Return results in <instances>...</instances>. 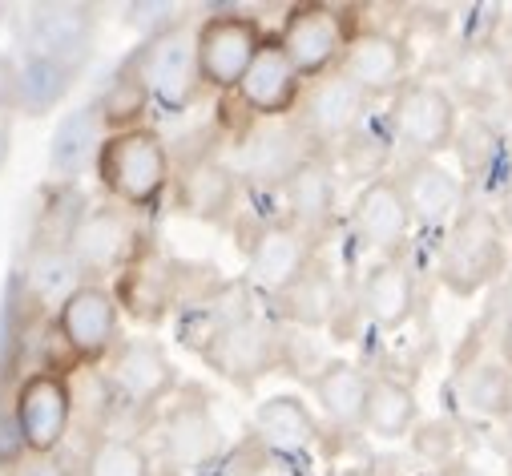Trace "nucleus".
Masks as SVG:
<instances>
[{
    "label": "nucleus",
    "instance_id": "nucleus-1",
    "mask_svg": "<svg viewBox=\"0 0 512 476\" xmlns=\"http://www.w3.org/2000/svg\"><path fill=\"white\" fill-rule=\"evenodd\" d=\"M101 190L125 210H150L170 186V150L158 130H121L101 142L93 166Z\"/></svg>",
    "mask_w": 512,
    "mask_h": 476
},
{
    "label": "nucleus",
    "instance_id": "nucleus-2",
    "mask_svg": "<svg viewBox=\"0 0 512 476\" xmlns=\"http://www.w3.org/2000/svg\"><path fill=\"white\" fill-rule=\"evenodd\" d=\"M504 267H508V247H504L500 218L484 206H464V214L452 222L440 247V263H436L440 283L452 295L468 299L488 283H496Z\"/></svg>",
    "mask_w": 512,
    "mask_h": 476
},
{
    "label": "nucleus",
    "instance_id": "nucleus-3",
    "mask_svg": "<svg viewBox=\"0 0 512 476\" xmlns=\"http://www.w3.org/2000/svg\"><path fill=\"white\" fill-rule=\"evenodd\" d=\"M315 158V142L311 134L279 117V122H254L250 130H242L238 150H234V174L242 178V186L254 190H287V182Z\"/></svg>",
    "mask_w": 512,
    "mask_h": 476
},
{
    "label": "nucleus",
    "instance_id": "nucleus-4",
    "mask_svg": "<svg viewBox=\"0 0 512 476\" xmlns=\"http://www.w3.org/2000/svg\"><path fill=\"white\" fill-rule=\"evenodd\" d=\"M202 360L230 384L250 388L259 376H267L271 368L283 364V331L259 315V311H242L234 323H226L202 351Z\"/></svg>",
    "mask_w": 512,
    "mask_h": 476
},
{
    "label": "nucleus",
    "instance_id": "nucleus-5",
    "mask_svg": "<svg viewBox=\"0 0 512 476\" xmlns=\"http://www.w3.org/2000/svg\"><path fill=\"white\" fill-rule=\"evenodd\" d=\"M263 45L267 41H263V29H259V21H254V17H242V13L206 17L202 29L194 33L202 89L234 93Z\"/></svg>",
    "mask_w": 512,
    "mask_h": 476
},
{
    "label": "nucleus",
    "instance_id": "nucleus-6",
    "mask_svg": "<svg viewBox=\"0 0 512 476\" xmlns=\"http://www.w3.org/2000/svg\"><path fill=\"white\" fill-rule=\"evenodd\" d=\"M146 89L154 101H162L170 113H182L186 105H194V97L202 93V73H198V49H194V33H186L182 25H166L158 29L134 57Z\"/></svg>",
    "mask_w": 512,
    "mask_h": 476
},
{
    "label": "nucleus",
    "instance_id": "nucleus-7",
    "mask_svg": "<svg viewBox=\"0 0 512 476\" xmlns=\"http://www.w3.org/2000/svg\"><path fill=\"white\" fill-rule=\"evenodd\" d=\"M17 436L29 456H53L73 424V388L61 372H33L13 396Z\"/></svg>",
    "mask_w": 512,
    "mask_h": 476
},
{
    "label": "nucleus",
    "instance_id": "nucleus-8",
    "mask_svg": "<svg viewBox=\"0 0 512 476\" xmlns=\"http://www.w3.org/2000/svg\"><path fill=\"white\" fill-rule=\"evenodd\" d=\"M121 315H117V299L109 287L101 283H81L61 307H57V335L65 343V351L81 364H101L117 351V331Z\"/></svg>",
    "mask_w": 512,
    "mask_h": 476
},
{
    "label": "nucleus",
    "instance_id": "nucleus-9",
    "mask_svg": "<svg viewBox=\"0 0 512 476\" xmlns=\"http://www.w3.org/2000/svg\"><path fill=\"white\" fill-rule=\"evenodd\" d=\"M275 41L283 45L287 61L303 81H319L339 69L351 37L343 29V17L331 5H299L287 13Z\"/></svg>",
    "mask_w": 512,
    "mask_h": 476
},
{
    "label": "nucleus",
    "instance_id": "nucleus-10",
    "mask_svg": "<svg viewBox=\"0 0 512 476\" xmlns=\"http://www.w3.org/2000/svg\"><path fill=\"white\" fill-rule=\"evenodd\" d=\"M142 247V234L125 206H89L69 238V255L81 275H121Z\"/></svg>",
    "mask_w": 512,
    "mask_h": 476
},
{
    "label": "nucleus",
    "instance_id": "nucleus-11",
    "mask_svg": "<svg viewBox=\"0 0 512 476\" xmlns=\"http://www.w3.org/2000/svg\"><path fill=\"white\" fill-rule=\"evenodd\" d=\"M109 392L125 404V408H134V412H154L170 388H174V364H170V355L162 351L158 339H121L117 351L109 355Z\"/></svg>",
    "mask_w": 512,
    "mask_h": 476
},
{
    "label": "nucleus",
    "instance_id": "nucleus-12",
    "mask_svg": "<svg viewBox=\"0 0 512 476\" xmlns=\"http://www.w3.org/2000/svg\"><path fill=\"white\" fill-rule=\"evenodd\" d=\"M396 138L412 158H436L456 138V101L436 81L404 85L396 97Z\"/></svg>",
    "mask_w": 512,
    "mask_h": 476
},
{
    "label": "nucleus",
    "instance_id": "nucleus-13",
    "mask_svg": "<svg viewBox=\"0 0 512 476\" xmlns=\"http://www.w3.org/2000/svg\"><path fill=\"white\" fill-rule=\"evenodd\" d=\"M178 263L166 259L158 251V243L142 238V247L134 251V259L125 263V271L117 275V291L113 299L130 311L138 323H162L170 315V307H178Z\"/></svg>",
    "mask_w": 512,
    "mask_h": 476
},
{
    "label": "nucleus",
    "instance_id": "nucleus-14",
    "mask_svg": "<svg viewBox=\"0 0 512 476\" xmlns=\"http://www.w3.org/2000/svg\"><path fill=\"white\" fill-rule=\"evenodd\" d=\"M311 267H315V238L295 230L291 222L263 226L259 234H254L246 271H250V283L263 295L283 299Z\"/></svg>",
    "mask_w": 512,
    "mask_h": 476
},
{
    "label": "nucleus",
    "instance_id": "nucleus-15",
    "mask_svg": "<svg viewBox=\"0 0 512 476\" xmlns=\"http://www.w3.org/2000/svg\"><path fill=\"white\" fill-rule=\"evenodd\" d=\"M158 452L174 472H194L206 468L210 460H218L222 452V428L206 404V396H190L178 400L158 432Z\"/></svg>",
    "mask_w": 512,
    "mask_h": 476
},
{
    "label": "nucleus",
    "instance_id": "nucleus-16",
    "mask_svg": "<svg viewBox=\"0 0 512 476\" xmlns=\"http://www.w3.org/2000/svg\"><path fill=\"white\" fill-rule=\"evenodd\" d=\"M234 97L246 113L259 117V122H279V117H287L303 101V77L287 61L283 45L267 41L259 49V57H254V65L246 69L242 85L234 89Z\"/></svg>",
    "mask_w": 512,
    "mask_h": 476
},
{
    "label": "nucleus",
    "instance_id": "nucleus-17",
    "mask_svg": "<svg viewBox=\"0 0 512 476\" xmlns=\"http://www.w3.org/2000/svg\"><path fill=\"white\" fill-rule=\"evenodd\" d=\"M351 226L367 251L396 255L408 243V230H412V210L404 202L400 182L396 178H371L351 206Z\"/></svg>",
    "mask_w": 512,
    "mask_h": 476
},
{
    "label": "nucleus",
    "instance_id": "nucleus-18",
    "mask_svg": "<svg viewBox=\"0 0 512 476\" xmlns=\"http://www.w3.org/2000/svg\"><path fill=\"white\" fill-rule=\"evenodd\" d=\"M238 190L242 178L234 174L230 162H222L218 154H198L194 162L182 166L174 182V206L198 222H226L238 202Z\"/></svg>",
    "mask_w": 512,
    "mask_h": 476
},
{
    "label": "nucleus",
    "instance_id": "nucleus-19",
    "mask_svg": "<svg viewBox=\"0 0 512 476\" xmlns=\"http://www.w3.org/2000/svg\"><path fill=\"white\" fill-rule=\"evenodd\" d=\"M299 126L311 134V142H339L347 138L359 122H363V109H367V93L359 85H351L339 69L311 81V89L299 101Z\"/></svg>",
    "mask_w": 512,
    "mask_h": 476
},
{
    "label": "nucleus",
    "instance_id": "nucleus-20",
    "mask_svg": "<svg viewBox=\"0 0 512 476\" xmlns=\"http://www.w3.org/2000/svg\"><path fill=\"white\" fill-rule=\"evenodd\" d=\"M339 73L367 97L396 93L408 77V45L392 33H355L339 61Z\"/></svg>",
    "mask_w": 512,
    "mask_h": 476
},
{
    "label": "nucleus",
    "instance_id": "nucleus-21",
    "mask_svg": "<svg viewBox=\"0 0 512 476\" xmlns=\"http://www.w3.org/2000/svg\"><path fill=\"white\" fill-rule=\"evenodd\" d=\"M396 182L404 190L412 222L420 226H444L464 214V182L436 158H412Z\"/></svg>",
    "mask_w": 512,
    "mask_h": 476
},
{
    "label": "nucleus",
    "instance_id": "nucleus-22",
    "mask_svg": "<svg viewBox=\"0 0 512 476\" xmlns=\"http://www.w3.org/2000/svg\"><path fill=\"white\" fill-rule=\"evenodd\" d=\"M359 303H363V315L375 327H383V331L404 327L412 319V311H416V279H412V271L404 263H396V259L375 263L367 271V279H363Z\"/></svg>",
    "mask_w": 512,
    "mask_h": 476
},
{
    "label": "nucleus",
    "instance_id": "nucleus-23",
    "mask_svg": "<svg viewBox=\"0 0 512 476\" xmlns=\"http://www.w3.org/2000/svg\"><path fill=\"white\" fill-rule=\"evenodd\" d=\"M287 214H291V226L303 230V234H323L335 218V178H331V166L311 158L291 182H287Z\"/></svg>",
    "mask_w": 512,
    "mask_h": 476
},
{
    "label": "nucleus",
    "instance_id": "nucleus-24",
    "mask_svg": "<svg viewBox=\"0 0 512 476\" xmlns=\"http://www.w3.org/2000/svg\"><path fill=\"white\" fill-rule=\"evenodd\" d=\"M311 388H315V400L319 408L343 424V428H355L363 424V412H367V392H371V376L347 360H331L323 364L319 376H311Z\"/></svg>",
    "mask_w": 512,
    "mask_h": 476
},
{
    "label": "nucleus",
    "instance_id": "nucleus-25",
    "mask_svg": "<svg viewBox=\"0 0 512 476\" xmlns=\"http://www.w3.org/2000/svg\"><path fill=\"white\" fill-rule=\"evenodd\" d=\"M254 432L275 452H307L319 440V424L299 396H275L254 412Z\"/></svg>",
    "mask_w": 512,
    "mask_h": 476
},
{
    "label": "nucleus",
    "instance_id": "nucleus-26",
    "mask_svg": "<svg viewBox=\"0 0 512 476\" xmlns=\"http://www.w3.org/2000/svg\"><path fill=\"white\" fill-rule=\"evenodd\" d=\"M105 138H109V130L101 122L97 105H85L73 117H65V126L53 138V174L57 178H77L89 162L97 166V154H101Z\"/></svg>",
    "mask_w": 512,
    "mask_h": 476
},
{
    "label": "nucleus",
    "instance_id": "nucleus-27",
    "mask_svg": "<svg viewBox=\"0 0 512 476\" xmlns=\"http://www.w3.org/2000/svg\"><path fill=\"white\" fill-rule=\"evenodd\" d=\"M420 416V404H416V392L392 376H371V392H367V412H363V424L371 436L379 440H400L412 432Z\"/></svg>",
    "mask_w": 512,
    "mask_h": 476
},
{
    "label": "nucleus",
    "instance_id": "nucleus-28",
    "mask_svg": "<svg viewBox=\"0 0 512 476\" xmlns=\"http://www.w3.org/2000/svg\"><path fill=\"white\" fill-rule=\"evenodd\" d=\"M335 307H339V287H335L331 271H323V267H311V271L279 299L283 319L295 323V327H307V331H311V327H327L331 315H335Z\"/></svg>",
    "mask_w": 512,
    "mask_h": 476
},
{
    "label": "nucleus",
    "instance_id": "nucleus-29",
    "mask_svg": "<svg viewBox=\"0 0 512 476\" xmlns=\"http://www.w3.org/2000/svg\"><path fill=\"white\" fill-rule=\"evenodd\" d=\"M456 396L472 416H488V420L508 416L512 412V376H508V368H500L492 360H480V364L460 372Z\"/></svg>",
    "mask_w": 512,
    "mask_h": 476
},
{
    "label": "nucleus",
    "instance_id": "nucleus-30",
    "mask_svg": "<svg viewBox=\"0 0 512 476\" xmlns=\"http://www.w3.org/2000/svg\"><path fill=\"white\" fill-rule=\"evenodd\" d=\"M146 105H150V89H146L138 65L130 61V65H125V69L109 81V89H105L97 113H101V122H105L109 134H121V130H138V126H142Z\"/></svg>",
    "mask_w": 512,
    "mask_h": 476
},
{
    "label": "nucleus",
    "instance_id": "nucleus-31",
    "mask_svg": "<svg viewBox=\"0 0 512 476\" xmlns=\"http://www.w3.org/2000/svg\"><path fill=\"white\" fill-rule=\"evenodd\" d=\"M85 476H150V452L130 436H101L85 456Z\"/></svg>",
    "mask_w": 512,
    "mask_h": 476
},
{
    "label": "nucleus",
    "instance_id": "nucleus-32",
    "mask_svg": "<svg viewBox=\"0 0 512 476\" xmlns=\"http://www.w3.org/2000/svg\"><path fill=\"white\" fill-rule=\"evenodd\" d=\"M33 29H37V57H57L65 45L85 41L89 17L85 9H37Z\"/></svg>",
    "mask_w": 512,
    "mask_h": 476
},
{
    "label": "nucleus",
    "instance_id": "nucleus-33",
    "mask_svg": "<svg viewBox=\"0 0 512 476\" xmlns=\"http://www.w3.org/2000/svg\"><path fill=\"white\" fill-rule=\"evenodd\" d=\"M61 89H65V65H61L57 57H33V61L17 73V93H21V101L33 105V109L57 101Z\"/></svg>",
    "mask_w": 512,
    "mask_h": 476
},
{
    "label": "nucleus",
    "instance_id": "nucleus-34",
    "mask_svg": "<svg viewBox=\"0 0 512 476\" xmlns=\"http://www.w3.org/2000/svg\"><path fill=\"white\" fill-rule=\"evenodd\" d=\"M9 476H69V468L57 464L53 456H25V460L13 464Z\"/></svg>",
    "mask_w": 512,
    "mask_h": 476
},
{
    "label": "nucleus",
    "instance_id": "nucleus-35",
    "mask_svg": "<svg viewBox=\"0 0 512 476\" xmlns=\"http://www.w3.org/2000/svg\"><path fill=\"white\" fill-rule=\"evenodd\" d=\"M242 476H299L295 472V464H287L283 456H271V452H259L250 464H246V472Z\"/></svg>",
    "mask_w": 512,
    "mask_h": 476
},
{
    "label": "nucleus",
    "instance_id": "nucleus-36",
    "mask_svg": "<svg viewBox=\"0 0 512 476\" xmlns=\"http://www.w3.org/2000/svg\"><path fill=\"white\" fill-rule=\"evenodd\" d=\"M504 311H508V323H512V279H508V291H504Z\"/></svg>",
    "mask_w": 512,
    "mask_h": 476
},
{
    "label": "nucleus",
    "instance_id": "nucleus-37",
    "mask_svg": "<svg viewBox=\"0 0 512 476\" xmlns=\"http://www.w3.org/2000/svg\"><path fill=\"white\" fill-rule=\"evenodd\" d=\"M5 154H9V134L0 130V162H5Z\"/></svg>",
    "mask_w": 512,
    "mask_h": 476
},
{
    "label": "nucleus",
    "instance_id": "nucleus-38",
    "mask_svg": "<svg viewBox=\"0 0 512 476\" xmlns=\"http://www.w3.org/2000/svg\"><path fill=\"white\" fill-rule=\"evenodd\" d=\"M468 476H476V472H468Z\"/></svg>",
    "mask_w": 512,
    "mask_h": 476
}]
</instances>
